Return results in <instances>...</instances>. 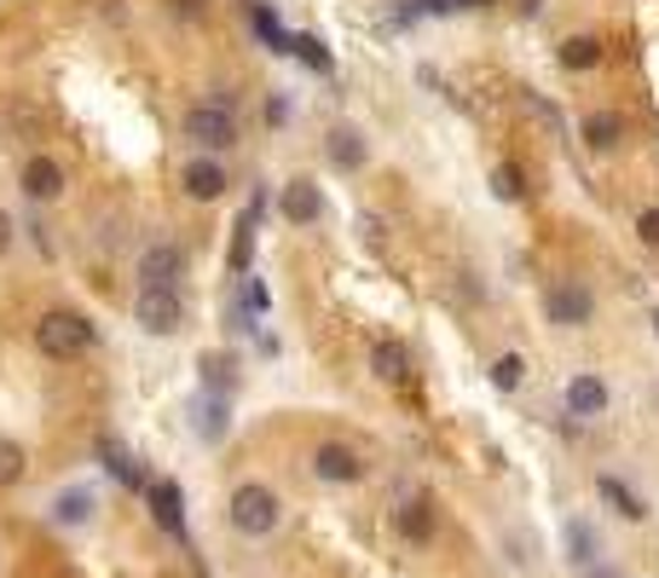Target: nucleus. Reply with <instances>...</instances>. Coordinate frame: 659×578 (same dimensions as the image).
<instances>
[{
  "label": "nucleus",
  "instance_id": "obj_32",
  "mask_svg": "<svg viewBox=\"0 0 659 578\" xmlns=\"http://www.w3.org/2000/svg\"><path fill=\"white\" fill-rule=\"evenodd\" d=\"M526 111H532V116H538V122H544V128H550L555 139H562V116H555V111L544 105V98H538V93H526Z\"/></svg>",
  "mask_w": 659,
  "mask_h": 578
},
{
  "label": "nucleus",
  "instance_id": "obj_8",
  "mask_svg": "<svg viewBox=\"0 0 659 578\" xmlns=\"http://www.w3.org/2000/svg\"><path fill=\"white\" fill-rule=\"evenodd\" d=\"M18 186H23V197H35V203H53V197L64 191L59 157H30V162L18 168Z\"/></svg>",
  "mask_w": 659,
  "mask_h": 578
},
{
  "label": "nucleus",
  "instance_id": "obj_20",
  "mask_svg": "<svg viewBox=\"0 0 659 578\" xmlns=\"http://www.w3.org/2000/svg\"><path fill=\"white\" fill-rule=\"evenodd\" d=\"M596 64H602V41H596V35L562 41V70H596Z\"/></svg>",
  "mask_w": 659,
  "mask_h": 578
},
{
  "label": "nucleus",
  "instance_id": "obj_4",
  "mask_svg": "<svg viewBox=\"0 0 659 578\" xmlns=\"http://www.w3.org/2000/svg\"><path fill=\"white\" fill-rule=\"evenodd\" d=\"M180 279H186V249L174 243V238L145 243V255H139V290H180Z\"/></svg>",
  "mask_w": 659,
  "mask_h": 578
},
{
  "label": "nucleus",
  "instance_id": "obj_6",
  "mask_svg": "<svg viewBox=\"0 0 659 578\" xmlns=\"http://www.w3.org/2000/svg\"><path fill=\"white\" fill-rule=\"evenodd\" d=\"M544 313H550V324H562V330H578V324L596 318V295L585 284H550Z\"/></svg>",
  "mask_w": 659,
  "mask_h": 578
},
{
  "label": "nucleus",
  "instance_id": "obj_3",
  "mask_svg": "<svg viewBox=\"0 0 659 578\" xmlns=\"http://www.w3.org/2000/svg\"><path fill=\"white\" fill-rule=\"evenodd\" d=\"M186 139L202 145V150H232L238 145L232 105H226V98H215V105H191L186 111Z\"/></svg>",
  "mask_w": 659,
  "mask_h": 578
},
{
  "label": "nucleus",
  "instance_id": "obj_31",
  "mask_svg": "<svg viewBox=\"0 0 659 578\" xmlns=\"http://www.w3.org/2000/svg\"><path fill=\"white\" fill-rule=\"evenodd\" d=\"M480 7H487V0H411V12H480Z\"/></svg>",
  "mask_w": 659,
  "mask_h": 578
},
{
  "label": "nucleus",
  "instance_id": "obj_36",
  "mask_svg": "<svg viewBox=\"0 0 659 578\" xmlns=\"http://www.w3.org/2000/svg\"><path fill=\"white\" fill-rule=\"evenodd\" d=\"M521 7H526V12H538V0H521Z\"/></svg>",
  "mask_w": 659,
  "mask_h": 578
},
{
  "label": "nucleus",
  "instance_id": "obj_33",
  "mask_svg": "<svg viewBox=\"0 0 659 578\" xmlns=\"http://www.w3.org/2000/svg\"><path fill=\"white\" fill-rule=\"evenodd\" d=\"M637 238H642L648 249H659V209H642V214H637Z\"/></svg>",
  "mask_w": 659,
  "mask_h": 578
},
{
  "label": "nucleus",
  "instance_id": "obj_28",
  "mask_svg": "<svg viewBox=\"0 0 659 578\" xmlns=\"http://www.w3.org/2000/svg\"><path fill=\"white\" fill-rule=\"evenodd\" d=\"M98 451H105V469L116 474V481H122V486H139V463L128 458V451H122V445H111V440H105V445H98Z\"/></svg>",
  "mask_w": 659,
  "mask_h": 578
},
{
  "label": "nucleus",
  "instance_id": "obj_1",
  "mask_svg": "<svg viewBox=\"0 0 659 578\" xmlns=\"http://www.w3.org/2000/svg\"><path fill=\"white\" fill-rule=\"evenodd\" d=\"M35 347L46 359H82L93 347V324L87 313H70V307H53L35 318Z\"/></svg>",
  "mask_w": 659,
  "mask_h": 578
},
{
  "label": "nucleus",
  "instance_id": "obj_23",
  "mask_svg": "<svg viewBox=\"0 0 659 578\" xmlns=\"http://www.w3.org/2000/svg\"><path fill=\"white\" fill-rule=\"evenodd\" d=\"M23 469H30V458H23L18 440H0V492L23 481Z\"/></svg>",
  "mask_w": 659,
  "mask_h": 578
},
{
  "label": "nucleus",
  "instance_id": "obj_37",
  "mask_svg": "<svg viewBox=\"0 0 659 578\" xmlns=\"http://www.w3.org/2000/svg\"><path fill=\"white\" fill-rule=\"evenodd\" d=\"M653 336H659V307H653Z\"/></svg>",
  "mask_w": 659,
  "mask_h": 578
},
{
  "label": "nucleus",
  "instance_id": "obj_22",
  "mask_svg": "<svg viewBox=\"0 0 659 578\" xmlns=\"http://www.w3.org/2000/svg\"><path fill=\"white\" fill-rule=\"evenodd\" d=\"M249 23H255V35L272 46V53H290V35H284V23L272 18V7H249Z\"/></svg>",
  "mask_w": 659,
  "mask_h": 578
},
{
  "label": "nucleus",
  "instance_id": "obj_9",
  "mask_svg": "<svg viewBox=\"0 0 659 578\" xmlns=\"http://www.w3.org/2000/svg\"><path fill=\"white\" fill-rule=\"evenodd\" d=\"M261 209H266V197L255 191V203H243V214H238V225H232V249H226L232 279H243V272H249V243H255V232H261Z\"/></svg>",
  "mask_w": 659,
  "mask_h": 578
},
{
  "label": "nucleus",
  "instance_id": "obj_14",
  "mask_svg": "<svg viewBox=\"0 0 659 578\" xmlns=\"http://www.w3.org/2000/svg\"><path fill=\"white\" fill-rule=\"evenodd\" d=\"M180 186H186V197H197V203H215V197L226 191V168L209 162V157H197V162L180 174Z\"/></svg>",
  "mask_w": 659,
  "mask_h": 578
},
{
  "label": "nucleus",
  "instance_id": "obj_7",
  "mask_svg": "<svg viewBox=\"0 0 659 578\" xmlns=\"http://www.w3.org/2000/svg\"><path fill=\"white\" fill-rule=\"evenodd\" d=\"M313 474H318L324 486H353V481L365 474V463H359V451H353V445H336V440H330V445L313 451Z\"/></svg>",
  "mask_w": 659,
  "mask_h": 578
},
{
  "label": "nucleus",
  "instance_id": "obj_5",
  "mask_svg": "<svg viewBox=\"0 0 659 578\" xmlns=\"http://www.w3.org/2000/svg\"><path fill=\"white\" fill-rule=\"evenodd\" d=\"M134 318H139L145 336H174L186 324V295L180 290H139Z\"/></svg>",
  "mask_w": 659,
  "mask_h": 578
},
{
  "label": "nucleus",
  "instance_id": "obj_21",
  "mask_svg": "<svg viewBox=\"0 0 659 578\" xmlns=\"http://www.w3.org/2000/svg\"><path fill=\"white\" fill-rule=\"evenodd\" d=\"M330 162H336V168H365V139L353 128H336V134H330Z\"/></svg>",
  "mask_w": 659,
  "mask_h": 578
},
{
  "label": "nucleus",
  "instance_id": "obj_26",
  "mask_svg": "<svg viewBox=\"0 0 659 578\" xmlns=\"http://www.w3.org/2000/svg\"><path fill=\"white\" fill-rule=\"evenodd\" d=\"M492 186H498L503 203H521V197H526V174H521L515 162H498V168H492Z\"/></svg>",
  "mask_w": 659,
  "mask_h": 578
},
{
  "label": "nucleus",
  "instance_id": "obj_29",
  "mask_svg": "<svg viewBox=\"0 0 659 578\" xmlns=\"http://www.w3.org/2000/svg\"><path fill=\"white\" fill-rule=\"evenodd\" d=\"M567 549H573V561H578V567H590V561H596V533H590L585 521H573V526H567Z\"/></svg>",
  "mask_w": 659,
  "mask_h": 578
},
{
  "label": "nucleus",
  "instance_id": "obj_18",
  "mask_svg": "<svg viewBox=\"0 0 659 578\" xmlns=\"http://www.w3.org/2000/svg\"><path fill=\"white\" fill-rule=\"evenodd\" d=\"M596 492H602V504H614L625 521H648V504H642V497L630 492L625 481H614V474H602V481H596Z\"/></svg>",
  "mask_w": 659,
  "mask_h": 578
},
{
  "label": "nucleus",
  "instance_id": "obj_2",
  "mask_svg": "<svg viewBox=\"0 0 659 578\" xmlns=\"http://www.w3.org/2000/svg\"><path fill=\"white\" fill-rule=\"evenodd\" d=\"M226 515H232V526H238L243 538H266L284 509H278V492H272V486H238V492H232V509H226Z\"/></svg>",
  "mask_w": 659,
  "mask_h": 578
},
{
  "label": "nucleus",
  "instance_id": "obj_35",
  "mask_svg": "<svg viewBox=\"0 0 659 578\" xmlns=\"http://www.w3.org/2000/svg\"><path fill=\"white\" fill-rule=\"evenodd\" d=\"M174 12H180V18H197V12H202V0H174Z\"/></svg>",
  "mask_w": 659,
  "mask_h": 578
},
{
  "label": "nucleus",
  "instance_id": "obj_15",
  "mask_svg": "<svg viewBox=\"0 0 659 578\" xmlns=\"http://www.w3.org/2000/svg\"><path fill=\"white\" fill-rule=\"evenodd\" d=\"M272 307V295H266V284L261 279H238V313H232V330H255V318Z\"/></svg>",
  "mask_w": 659,
  "mask_h": 578
},
{
  "label": "nucleus",
  "instance_id": "obj_16",
  "mask_svg": "<svg viewBox=\"0 0 659 578\" xmlns=\"http://www.w3.org/2000/svg\"><path fill=\"white\" fill-rule=\"evenodd\" d=\"M567 411L573 417H602L607 411V382L602 376H573L567 382Z\"/></svg>",
  "mask_w": 659,
  "mask_h": 578
},
{
  "label": "nucleus",
  "instance_id": "obj_24",
  "mask_svg": "<svg viewBox=\"0 0 659 578\" xmlns=\"http://www.w3.org/2000/svg\"><path fill=\"white\" fill-rule=\"evenodd\" d=\"M290 53H295L301 64H313L318 75H330V70H336V64H330V53H324V41H318V35H290Z\"/></svg>",
  "mask_w": 659,
  "mask_h": 578
},
{
  "label": "nucleus",
  "instance_id": "obj_34",
  "mask_svg": "<svg viewBox=\"0 0 659 578\" xmlns=\"http://www.w3.org/2000/svg\"><path fill=\"white\" fill-rule=\"evenodd\" d=\"M7 249H12V214L0 209V255H7Z\"/></svg>",
  "mask_w": 659,
  "mask_h": 578
},
{
  "label": "nucleus",
  "instance_id": "obj_19",
  "mask_svg": "<svg viewBox=\"0 0 659 578\" xmlns=\"http://www.w3.org/2000/svg\"><path fill=\"white\" fill-rule=\"evenodd\" d=\"M619 134H625V122H619L614 111H596V116L585 122V145H590V150H614Z\"/></svg>",
  "mask_w": 659,
  "mask_h": 578
},
{
  "label": "nucleus",
  "instance_id": "obj_17",
  "mask_svg": "<svg viewBox=\"0 0 659 578\" xmlns=\"http://www.w3.org/2000/svg\"><path fill=\"white\" fill-rule=\"evenodd\" d=\"M191 429H197V440H226V393H202L197 399V417H191Z\"/></svg>",
  "mask_w": 659,
  "mask_h": 578
},
{
  "label": "nucleus",
  "instance_id": "obj_25",
  "mask_svg": "<svg viewBox=\"0 0 659 578\" xmlns=\"http://www.w3.org/2000/svg\"><path fill=\"white\" fill-rule=\"evenodd\" d=\"M87 515H93V497H87V492H59L53 521H64V526H82Z\"/></svg>",
  "mask_w": 659,
  "mask_h": 578
},
{
  "label": "nucleus",
  "instance_id": "obj_13",
  "mask_svg": "<svg viewBox=\"0 0 659 578\" xmlns=\"http://www.w3.org/2000/svg\"><path fill=\"white\" fill-rule=\"evenodd\" d=\"M394 526H399V538L428 544L435 538V504H428V497H405V504L394 509Z\"/></svg>",
  "mask_w": 659,
  "mask_h": 578
},
{
  "label": "nucleus",
  "instance_id": "obj_10",
  "mask_svg": "<svg viewBox=\"0 0 659 578\" xmlns=\"http://www.w3.org/2000/svg\"><path fill=\"white\" fill-rule=\"evenodd\" d=\"M150 515H157V526H163L168 538H186V497H180V486H174V481L150 486Z\"/></svg>",
  "mask_w": 659,
  "mask_h": 578
},
{
  "label": "nucleus",
  "instance_id": "obj_12",
  "mask_svg": "<svg viewBox=\"0 0 659 578\" xmlns=\"http://www.w3.org/2000/svg\"><path fill=\"white\" fill-rule=\"evenodd\" d=\"M278 209H284V220H290V225H313V220L324 214V197H318V186H313V180H290V186H284V197H278Z\"/></svg>",
  "mask_w": 659,
  "mask_h": 578
},
{
  "label": "nucleus",
  "instance_id": "obj_30",
  "mask_svg": "<svg viewBox=\"0 0 659 578\" xmlns=\"http://www.w3.org/2000/svg\"><path fill=\"white\" fill-rule=\"evenodd\" d=\"M521 376H526V365H521V354H503L498 365H492V382L510 393V388H521Z\"/></svg>",
  "mask_w": 659,
  "mask_h": 578
},
{
  "label": "nucleus",
  "instance_id": "obj_11",
  "mask_svg": "<svg viewBox=\"0 0 659 578\" xmlns=\"http://www.w3.org/2000/svg\"><path fill=\"white\" fill-rule=\"evenodd\" d=\"M370 370L383 376L388 388H411V382H417V370H411V354H405L399 341H376V347H370Z\"/></svg>",
  "mask_w": 659,
  "mask_h": 578
},
{
  "label": "nucleus",
  "instance_id": "obj_27",
  "mask_svg": "<svg viewBox=\"0 0 659 578\" xmlns=\"http://www.w3.org/2000/svg\"><path fill=\"white\" fill-rule=\"evenodd\" d=\"M232 382H238V370H232V359H226V354L202 359V388H215V393H232Z\"/></svg>",
  "mask_w": 659,
  "mask_h": 578
}]
</instances>
